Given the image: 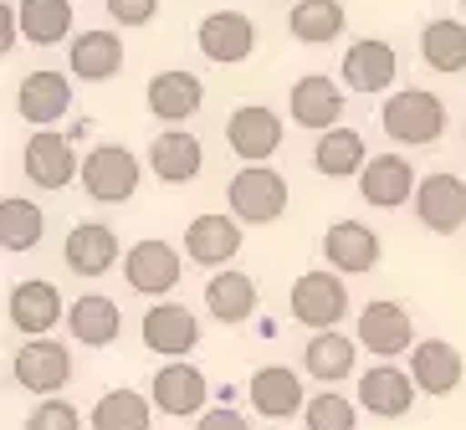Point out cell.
<instances>
[{
	"mask_svg": "<svg viewBox=\"0 0 466 430\" xmlns=\"http://www.w3.org/2000/svg\"><path fill=\"white\" fill-rule=\"evenodd\" d=\"M380 124L395 144L420 149V144H436L446 134V103L436 93H425V87H400V93H390Z\"/></svg>",
	"mask_w": 466,
	"mask_h": 430,
	"instance_id": "6da1fadb",
	"label": "cell"
},
{
	"mask_svg": "<svg viewBox=\"0 0 466 430\" xmlns=\"http://www.w3.org/2000/svg\"><path fill=\"white\" fill-rule=\"evenodd\" d=\"M138 175H144V165H138L134 149H124V144H97L83 159V190L97 205H124V200H134Z\"/></svg>",
	"mask_w": 466,
	"mask_h": 430,
	"instance_id": "7a4b0ae2",
	"label": "cell"
},
{
	"mask_svg": "<svg viewBox=\"0 0 466 430\" xmlns=\"http://www.w3.org/2000/svg\"><path fill=\"white\" fill-rule=\"evenodd\" d=\"M226 200H231V215L247 225L282 221V210H288V180L267 165H247V169H236Z\"/></svg>",
	"mask_w": 466,
	"mask_h": 430,
	"instance_id": "3957f363",
	"label": "cell"
},
{
	"mask_svg": "<svg viewBox=\"0 0 466 430\" xmlns=\"http://www.w3.org/2000/svg\"><path fill=\"white\" fill-rule=\"evenodd\" d=\"M288 307L302 328L329 334L333 323H343V313H349V287H343L339 272H302V277L292 282Z\"/></svg>",
	"mask_w": 466,
	"mask_h": 430,
	"instance_id": "277c9868",
	"label": "cell"
},
{
	"mask_svg": "<svg viewBox=\"0 0 466 430\" xmlns=\"http://www.w3.org/2000/svg\"><path fill=\"white\" fill-rule=\"evenodd\" d=\"M21 169L36 190H67L72 180H83V159L72 154V139L52 134V128H36L21 149Z\"/></svg>",
	"mask_w": 466,
	"mask_h": 430,
	"instance_id": "5b68a950",
	"label": "cell"
},
{
	"mask_svg": "<svg viewBox=\"0 0 466 430\" xmlns=\"http://www.w3.org/2000/svg\"><path fill=\"white\" fill-rule=\"evenodd\" d=\"M226 144L241 165H261L282 149V118H277L267 103H241V108L226 118Z\"/></svg>",
	"mask_w": 466,
	"mask_h": 430,
	"instance_id": "8992f818",
	"label": "cell"
},
{
	"mask_svg": "<svg viewBox=\"0 0 466 430\" xmlns=\"http://www.w3.org/2000/svg\"><path fill=\"white\" fill-rule=\"evenodd\" d=\"M11 379L21 389H31V395H42V400H52L56 389L72 379V354L62 344H52V338H31V344L15 348L11 359Z\"/></svg>",
	"mask_w": 466,
	"mask_h": 430,
	"instance_id": "52a82bcc",
	"label": "cell"
},
{
	"mask_svg": "<svg viewBox=\"0 0 466 430\" xmlns=\"http://www.w3.org/2000/svg\"><path fill=\"white\" fill-rule=\"evenodd\" d=\"M359 348L380 354V364H390L395 354L415 348V323H410V313H405L400 303H390V297L370 303L364 313H359Z\"/></svg>",
	"mask_w": 466,
	"mask_h": 430,
	"instance_id": "ba28073f",
	"label": "cell"
},
{
	"mask_svg": "<svg viewBox=\"0 0 466 430\" xmlns=\"http://www.w3.org/2000/svg\"><path fill=\"white\" fill-rule=\"evenodd\" d=\"M195 42H200V52H206L210 62L236 67V62H247V56L257 52V26H251L247 11H210L206 21H200V31H195Z\"/></svg>",
	"mask_w": 466,
	"mask_h": 430,
	"instance_id": "9c48e42d",
	"label": "cell"
},
{
	"mask_svg": "<svg viewBox=\"0 0 466 430\" xmlns=\"http://www.w3.org/2000/svg\"><path fill=\"white\" fill-rule=\"evenodd\" d=\"M154 410H165V415H206V400H210V385L206 375L185 359H169L159 375H154V389H149Z\"/></svg>",
	"mask_w": 466,
	"mask_h": 430,
	"instance_id": "30bf717a",
	"label": "cell"
},
{
	"mask_svg": "<svg viewBox=\"0 0 466 430\" xmlns=\"http://www.w3.org/2000/svg\"><path fill=\"white\" fill-rule=\"evenodd\" d=\"M124 277L138 297H165L179 282V251L169 241H138L124 256Z\"/></svg>",
	"mask_w": 466,
	"mask_h": 430,
	"instance_id": "8fae6325",
	"label": "cell"
},
{
	"mask_svg": "<svg viewBox=\"0 0 466 430\" xmlns=\"http://www.w3.org/2000/svg\"><path fill=\"white\" fill-rule=\"evenodd\" d=\"M415 215L436 236L461 231L466 225V180H456V175H431V180H420V190H415Z\"/></svg>",
	"mask_w": 466,
	"mask_h": 430,
	"instance_id": "7c38bea8",
	"label": "cell"
},
{
	"mask_svg": "<svg viewBox=\"0 0 466 430\" xmlns=\"http://www.w3.org/2000/svg\"><path fill=\"white\" fill-rule=\"evenodd\" d=\"M323 256L339 277H359V272H374L380 266V236H374L364 221H333L323 231Z\"/></svg>",
	"mask_w": 466,
	"mask_h": 430,
	"instance_id": "4fadbf2b",
	"label": "cell"
},
{
	"mask_svg": "<svg viewBox=\"0 0 466 430\" xmlns=\"http://www.w3.org/2000/svg\"><path fill=\"white\" fill-rule=\"evenodd\" d=\"M247 395H251V410H261L267 420H288V415H302V410H308V400H302V375L288 369V364L257 369Z\"/></svg>",
	"mask_w": 466,
	"mask_h": 430,
	"instance_id": "5bb4252c",
	"label": "cell"
},
{
	"mask_svg": "<svg viewBox=\"0 0 466 430\" xmlns=\"http://www.w3.org/2000/svg\"><path fill=\"white\" fill-rule=\"evenodd\" d=\"M359 190H364L370 205L395 210V205H405L420 185H415V165L405 154H374L370 165H364V175H359Z\"/></svg>",
	"mask_w": 466,
	"mask_h": 430,
	"instance_id": "9a60e30c",
	"label": "cell"
},
{
	"mask_svg": "<svg viewBox=\"0 0 466 430\" xmlns=\"http://www.w3.org/2000/svg\"><path fill=\"white\" fill-rule=\"evenodd\" d=\"M195 344H200V323H195L190 307L159 303V307H149V313H144V348L165 354V359H185Z\"/></svg>",
	"mask_w": 466,
	"mask_h": 430,
	"instance_id": "2e32d148",
	"label": "cell"
},
{
	"mask_svg": "<svg viewBox=\"0 0 466 430\" xmlns=\"http://www.w3.org/2000/svg\"><path fill=\"white\" fill-rule=\"evenodd\" d=\"M149 113L159 118V124H185V118H195L200 113V103H206V87H200V77L185 67H169L159 72L149 83Z\"/></svg>",
	"mask_w": 466,
	"mask_h": 430,
	"instance_id": "e0dca14e",
	"label": "cell"
},
{
	"mask_svg": "<svg viewBox=\"0 0 466 430\" xmlns=\"http://www.w3.org/2000/svg\"><path fill=\"white\" fill-rule=\"evenodd\" d=\"M62 256H67V266L77 277H108L113 266H118V236L103 221H83L67 231Z\"/></svg>",
	"mask_w": 466,
	"mask_h": 430,
	"instance_id": "ac0fdd59",
	"label": "cell"
},
{
	"mask_svg": "<svg viewBox=\"0 0 466 430\" xmlns=\"http://www.w3.org/2000/svg\"><path fill=\"white\" fill-rule=\"evenodd\" d=\"M466 364L461 354H456V344H446V338H425V344L410 348V379L431 395V400H441V395H451L456 385H461Z\"/></svg>",
	"mask_w": 466,
	"mask_h": 430,
	"instance_id": "d6986e66",
	"label": "cell"
},
{
	"mask_svg": "<svg viewBox=\"0 0 466 430\" xmlns=\"http://www.w3.org/2000/svg\"><path fill=\"white\" fill-rule=\"evenodd\" d=\"M72 108V83L62 77V72H31V77H21V87H15V113L26 118V124H56L62 113Z\"/></svg>",
	"mask_w": 466,
	"mask_h": 430,
	"instance_id": "ffe728a7",
	"label": "cell"
},
{
	"mask_svg": "<svg viewBox=\"0 0 466 430\" xmlns=\"http://www.w3.org/2000/svg\"><path fill=\"white\" fill-rule=\"evenodd\" d=\"M415 389L420 385H415L405 369L380 364V369H364V375H359V405L374 410V415H384V420H400V415H410Z\"/></svg>",
	"mask_w": 466,
	"mask_h": 430,
	"instance_id": "44dd1931",
	"label": "cell"
},
{
	"mask_svg": "<svg viewBox=\"0 0 466 430\" xmlns=\"http://www.w3.org/2000/svg\"><path fill=\"white\" fill-rule=\"evenodd\" d=\"M200 165H206V149L185 128H165L149 144V169H154V180H165V185H190L200 175Z\"/></svg>",
	"mask_w": 466,
	"mask_h": 430,
	"instance_id": "7402d4cb",
	"label": "cell"
},
{
	"mask_svg": "<svg viewBox=\"0 0 466 430\" xmlns=\"http://www.w3.org/2000/svg\"><path fill=\"white\" fill-rule=\"evenodd\" d=\"M241 251V221L236 215H195L185 231V256L200 266H226Z\"/></svg>",
	"mask_w": 466,
	"mask_h": 430,
	"instance_id": "603a6c76",
	"label": "cell"
},
{
	"mask_svg": "<svg viewBox=\"0 0 466 430\" xmlns=\"http://www.w3.org/2000/svg\"><path fill=\"white\" fill-rule=\"evenodd\" d=\"M67 67L72 77H83V83H108V77H118V67H124V42H118V31H83L77 42L67 46Z\"/></svg>",
	"mask_w": 466,
	"mask_h": 430,
	"instance_id": "cb8c5ba5",
	"label": "cell"
},
{
	"mask_svg": "<svg viewBox=\"0 0 466 430\" xmlns=\"http://www.w3.org/2000/svg\"><path fill=\"white\" fill-rule=\"evenodd\" d=\"M400 72V56L390 42H354L349 52H343V83L354 87V93H380V87L395 83Z\"/></svg>",
	"mask_w": 466,
	"mask_h": 430,
	"instance_id": "d4e9b609",
	"label": "cell"
},
{
	"mask_svg": "<svg viewBox=\"0 0 466 430\" xmlns=\"http://www.w3.org/2000/svg\"><path fill=\"white\" fill-rule=\"evenodd\" d=\"M288 108H292V124L329 134V128L339 124V113H343V93H339V83H329V77H318V72H313V77L292 83Z\"/></svg>",
	"mask_w": 466,
	"mask_h": 430,
	"instance_id": "484cf974",
	"label": "cell"
},
{
	"mask_svg": "<svg viewBox=\"0 0 466 430\" xmlns=\"http://www.w3.org/2000/svg\"><path fill=\"white\" fill-rule=\"evenodd\" d=\"M5 313H11V323L21 334L42 338L46 328H56V318H62V297H56L52 282H15Z\"/></svg>",
	"mask_w": 466,
	"mask_h": 430,
	"instance_id": "4316f807",
	"label": "cell"
},
{
	"mask_svg": "<svg viewBox=\"0 0 466 430\" xmlns=\"http://www.w3.org/2000/svg\"><path fill=\"white\" fill-rule=\"evenodd\" d=\"M67 328H72V338H77V344L108 348L113 338H118V328H124V313H118V303H113V297L87 292V297H77V303L67 307Z\"/></svg>",
	"mask_w": 466,
	"mask_h": 430,
	"instance_id": "83f0119b",
	"label": "cell"
},
{
	"mask_svg": "<svg viewBox=\"0 0 466 430\" xmlns=\"http://www.w3.org/2000/svg\"><path fill=\"white\" fill-rule=\"evenodd\" d=\"M206 307L216 323H247L257 313V282L247 272H231V266H220L216 277L206 282Z\"/></svg>",
	"mask_w": 466,
	"mask_h": 430,
	"instance_id": "f1b7e54d",
	"label": "cell"
},
{
	"mask_svg": "<svg viewBox=\"0 0 466 430\" xmlns=\"http://www.w3.org/2000/svg\"><path fill=\"white\" fill-rule=\"evenodd\" d=\"M302 364H308V375L323 379V385H339V379L354 375L359 364V338L339 334V328H329V334L308 338V348H302Z\"/></svg>",
	"mask_w": 466,
	"mask_h": 430,
	"instance_id": "f546056e",
	"label": "cell"
},
{
	"mask_svg": "<svg viewBox=\"0 0 466 430\" xmlns=\"http://www.w3.org/2000/svg\"><path fill=\"white\" fill-rule=\"evenodd\" d=\"M370 154H364V134L359 128H329L313 149V169L329 175V180H349V175H364Z\"/></svg>",
	"mask_w": 466,
	"mask_h": 430,
	"instance_id": "4dcf8cb0",
	"label": "cell"
},
{
	"mask_svg": "<svg viewBox=\"0 0 466 430\" xmlns=\"http://www.w3.org/2000/svg\"><path fill=\"white\" fill-rule=\"evenodd\" d=\"M15 21L31 46H56L72 31V0H21Z\"/></svg>",
	"mask_w": 466,
	"mask_h": 430,
	"instance_id": "1f68e13d",
	"label": "cell"
},
{
	"mask_svg": "<svg viewBox=\"0 0 466 430\" xmlns=\"http://www.w3.org/2000/svg\"><path fill=\"white\" fill-rule=\"evenodd\" d=\"M42 236H46L42 205H31L21 195H5V200H0V246L5 251H36Z\"/></svg>",
	"mask_w": 466,
	"mask_h": 430,
	"instance_id": "d6a6232c",
	"label": "cell"
},
{
	"mask_svg": "<svg viewBox=\"0 0 466 430\" xmlns=\"http://www.w3.org/2000/svg\"><path fill=\"white\" fill-rule=\"evenodd\" d=\"M288 31L298 36L302 46L339 42V31H343V5H339V0H292Z\"/></svg>",
	"mask_w": 466,
	"mask_h": 430,
	"instance_id": "836d02e7",
	"label": "cell"
},
{
	"mask_svg": "<svg viewBox=\"0 0 466 430\" xmlns=\"http://www.w3.org/2000/svg\"><path fill=\"white\" fill-rule=\"evenodd\" d=\"M420 56L431 72H466V26L461 21H425L420 31Z\"/></svg>",
	"mask_w": 466,
	"mask_h": 430,
	"instance_id": "e575fe53",
	"label": "cell"
},
{
	"mask_svg": "<svg viewBox=\"0 0 466 430\" xmlns=\"http://www.w3.org/2000/svg\"><path fill=\"white\" fill-rule=\"evenodd\" d=\"M154 400H144L138 389H108L93 405V430H149Z\"/></svg>",
	"mask_w": 466,
	"mask_h": 430,
	"instance_id": "d590c367",
	"label": "cell"
},
{
	"mask_svg": "<svg viewBox=\"0 0 466 430\" xmlns=\"http://www.w3.org/2000/svg\"><path fill=\"white\" fill-rule=\"evenodd\" d=\"M302 415H308V430H354V425H359V410L343 400V395H333V389L313 395Z\"/></svg>",
	"mask_w": 466,
	"mask_h": 430,
	"instance_id": "8d00e7d4",
	"label": "cell"
},
{
	"mask_svg": "<svg viewBox=\"0 0 466 430\" xmlns=\"http://www.w3.org/2000/svg\"><path fill=\"white\" fill-rule=\"evenodd\" d=\"M26 430H83V415H77V405L67 400H42L36 410L26 415Z\"/></svg>",
	"mask_w": 466,
	"mask_h": 430,
	"instance_id": "74e56055",
	"label": "cell"
},
{
	"mask_svg": "<svg viewBox=\"0 0 466 430\" xmlns=\"http://www.w3.org/2000/svg\"><path fill=\"white\" fill-rule=\"evenodd\" d=\"M108 15L118 26H149L159 15V0H108Z\"/></svg>",
	"mask_w": 466,
	"mask_h": 430,
	"instance_id": "f35d334b",
	"label": "cell"
},
{
	"mask_svg": "<svg viewBox=\"0 0 466 430\" xmlns=\"http://www.w3.org/2000/svg\"><path fill=\"white\" fill-rule=\"evenodd\" d=\"M195 430H251V425H247V415H241V410H226V405H220V410H206Z\"/></svg>",
	"mask_w": 466,
	"mask_h": 430,
	"instance_id": "ab89813d",
	"label": "cell"
},
{
	"mask_svg": "<svg viewBox=\"0 0 466 430\" xmlns=\"http://www.w3.org/2000/svg\"><path fill=\"white\" fill-rule=\"evenodd\" d=\"M461 5H466V0H461Z\"/></svg>",
	"mask_w": 466,
	"mask_h": 430,
	"instance_id": "60d3db41",
	"label": "cell"
}]
</instances>
